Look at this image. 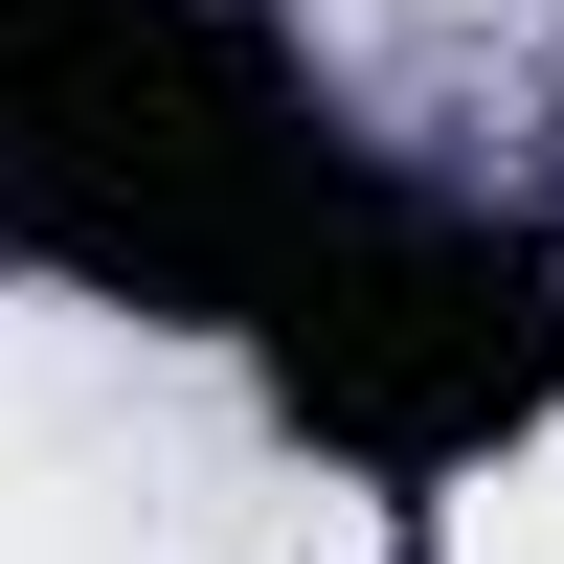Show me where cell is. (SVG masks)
<instances>
[{
	"label": "cell",
	"instance_id": "obj_1",
	"mask_svg": "<svg viewBox=\"0 0 564 564\" xmlns=\"http://www.w3.org/2000/svg\"><path fill=\"white\" fill-rule=\"evenodd\" d=\"M361 204L384 181L316 135L249 0H0V249L181 316V339H249Z\"/></svg>",
	"mask_w": 564,
	"mask_h": 564
},
{
	"label": "cell",
	"instance_id": "obj_2",
	"mask_svg": "<svg viewBox=\"0 0 564 564\" xmlns=\"http://www.w3.org/2000/svg\"><path fill=\"white\" fill-rule=\"evenodd\" d=\"M249 361H271V406H294L339 475H384V497L497 475L564 406V249L452 226V204H361L339 249L249 316Z\"/></svg>",
	"mask_w": 564,
	"mask_h": 564
}]
</instances>
